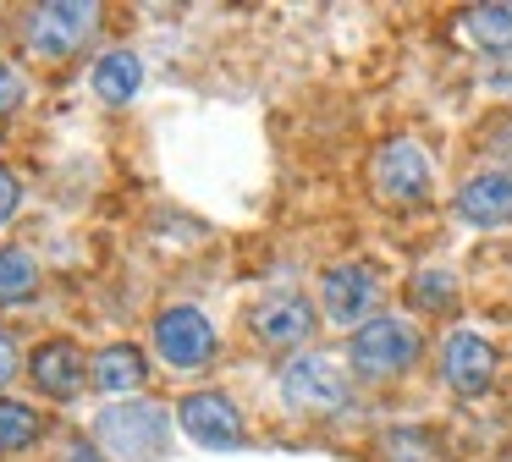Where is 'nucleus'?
Instances as JSON below:
<instances>
[{
  "mask_svg": "<svg viewBox=\"0 0 512 462\" xmlns=\"http://www.w3.org/2000/svg\"><path fill=\"white\" fill-rule=\"evenodd\" d=\"M386 462H435L430 435H419V429H391L386 435Z\"/></svg>",
  "mask_w": 512,
  "mask_h": 462,
  "instance_id": "6ab92c4d",
  "label": "nucleus"
},
{
  "mask_svg": "<svg viewBox=\"0 0 512 462\" xmlns=\"http://www.w3.org/2000/svg\"><path fill=\"white\" fill-rule=\"evenodd\" d=\"M457 33H463L474 50L507 55L512 50V6H468L457 17Z\"/></svg>",
  "mask_w": 512,
  "mask_h": 462,
  "instance_id": "4468645a",
  "label": "nucleus"
},
{
  "mask_svg": "<svg viewBox=\"0 0 512 462\" xmlns=\"http://www.w3.org/2000/svg\"><path fill=\"white\" fill-rule=\"evenodd\" d=\"M177 424L188 440H199L204 451H237L243 446V413L226 402L221 391H199L177 407Z\"/></svg>",
  "mask_w": 512,
  "mask_h": 462,
  "instance_id": "0eeeda50",
  "label": "nucleus"
},
{
  "mask_svg": "<svg viewBox=\"0 0 512 462\" xmlns=\"http://www.w3.org/2000/svg\"><path fill=\"white\" fill-rule=\"evenodd\" d=\"M94 22H100V6H39L34 17H28V44H34V55H45V61H61V55H72L89 39Z\"/></svg>",
  "mask_w": 512,
  "mask_h": 462,
  "instance_id": "1a4fd4ad",
  "label": "nucleus"
},
{
  "mask_svg": "<svg viewBox=\"0 0 512 462\" xmlns=\"http://www.w3.org/2000/svg\"><path fill=\"white\" fill-rule=\"evenodd\" d=\"M452 297H457V281L446 270H419L413 275V303L419 308H452Z\"/></svg>",
  "mask_w": 512,
  "mask_h": 462,
  "instance_id": "a211bd4d",
  "label": "nucleus"
},
{
  "mask_svg": "<svg viewBox=\"0 0 512 462\" xmlns=\"http://www.w3.org/2000/svg\"><path fill=\"white\" fill-rule=\"evenodd\" d=\"M89 83H94V94H100L105 105H127V99L144 88V61H138L133 50H111V55L94 61Z\"/></svg>",
  "mask_w": 512,
  "mask_h": 462,
  "instance_id": "ddd939ff",
  "label": "nucleus"
},
{
  "mask_svg": "<svg viewBox=\"0 0 512 462\" xmlns=\"http://www.w3.org/2000/svg\"><path fill=\"white\" fill-rule=\"evenodd\" d=\"M320 303L336 325H353V330L369 325V314H375V303H380V275L358 259L331 264V270L320 275Z\"/></svg>",
  "mask_w": 512,
  "mask_h": 462,
  "instance_id": "39448f33",
  "label": "nucleus"
},
{
  "mask_svg": "<svg viewBox=\"0 0 512 462\" xmlns=\"http://www.w3.org/2000/svg\"><path fill=\"white\" fill-rule=\"evenodd\" d=\"M281 396H287L292 413H342L347 407V374L336 369L325 352H298V358L281 369Z\"/></svg>",
  "mask_w": 512,
  "mask_h": 462,
  "instance_id": "f03ea898",
  "label": "nucleus"
},
{
  "mask_svg": "<svg viewBox=\"0 0 512 462\" xmlns=\"http://www.w3.org/2000/svg\"><path fill=\"white\" fill-rule=\"evenodd\" d=\"M17 105H23V77H17L12 66L0 61V116H12Z\"/></svg>",
  "mask_w": 512,
  "mask_h": 462,
  "instance_id": "aec40b11",
  "label": "nucleus"
},
{
  "mask_svg": "<svg viewBox=\"0 0 512 462\" xmlns=\"http://www.w3.org/2000/svg\"><path fill=\"white\" fill-rule=\"evenodd\" d=\"M171 424L155 402H122L100 413V446H111L122 462H149L160 446H166Z\"/></svg>",
  "mask_w": 512,
  "mask_h": 462,
  "instance_id": "7ed1b4c3",
  "label": "nucleus"
},
{
  "mask_svg": "<svg viewBox=\"0 0 512 462\" xmlns=\"http://www.w3.org/2000/svg\"><path fill=\"white\" fill-rule=\"evenodd\" d=\"M155 352L171 369H204L215 358V325L193 303H177L155 319Z\"/></svg>",
  "mask_w": 512,
  "mask_h": 462,
  "instance_id": "20e7f679",
  "label": "nucleus"
},
{
  "mask_svg": "<svg viewBox=\"0 0 512 462\" xmlns=\"http://www.w3.org/2000/svg\"><path fill=\"white\" fill-rule=\"evenodd\" d=\"M457 215L479 231H496L512 220V171H485L474 182H463L457 193Z\"/></svg>",
  "mask_w": 512,
  "mask_h": 462,
  "instance_id": "f8f14e48",
  "label": "nucleus"
},
{
  "mask_svg": "<svg viewBox=\"0 0 512 462\" xmlns=\"http://www.w3.org/2000/svg\"><path fill=\"white\" fill-rule=\"evenodd\" d=\"M441 374L457 396L490 391V380H496V347H490L479 330H452L446 347H441Z\"/></svg>",
  "mask_w": 512,
  "mask_h": 462,
  "instance_id": "9d476101",
  "label": "nucleus"
},
{
  "mask_svg": "<svg viewBox=\"0 0 512 462\" xmlns=\"http://www.w3.org/2000/svg\"><path fill=\"white\" fill-rule=\"evenodd\" d=\"M12 369H17V347H12V336L0 330V385L12 380Z\"/></svg>",
  "mask_w": 512,
  "mask_h": 462,
  "instance_id": "4be33fe9",
  "label": "nucleus"
},
{
  "mask_svg": "<svg viewBox=\"0 0 512 462\" xmlns=\"http://www.w3.org/2000/svg\"><path fill=\"white\" fill-rule=\"evenodd\" d=\"M89 374H94L100 391H138V385H144V352L138 347H105V352H94Z\"/></svg>",
  "mask_w": 512,
  "mask_h": 462,
  "instance_id": "2eb2a0df",
  "label": "nucleus"
},
{
  "mask_svg": "<svg viewBox=\"0 0 512 462\" xmlns=\"http://www.w3.org/2000/svg\"><path fill=\"white\" fill-rule=\"evenodd\" d=\"M17 204H23V187H17L12 171H0V226L17 215Z\"/></svg>",
  "mask_w": 512,
  "mask_h": 462,
  "instance_id": "412c9836",
  "label": "nucleus"
},
{
  "mask_svg": "<svg viewBox=\"0 0 512 462\" xmlns=\"http://www.w3.org/2000/svg\"><path fill=\"white\" fill-rule=\"evenodd\" d=\"M67 462H100V457H94L89 446H72V457H67Z\"/></svg>",
  "mask_w": 512,
  "mask_h": 462,
  "instance_id": "5701e85b",
  "label": "nucleus"
},
{
  "mask_svg": "<svg viewBox=\"0 0 512 462\" xmlns=\"http://www.w3.org/2000/svg\"><path fill=\"white\" fill-rule=\"evenodd\" d=\"M28 374H34V385L45 396L72 402V396L83 391V380H89V363H83V352L72 347V341H45V347L28 358Z\"/></svg>",
  "mask_w": 512,
  "mask_h": 462,
  "instance_id": "9b49d317",
  "label": "nucleus"
},
{
  "mask_svg": "<svg viewBox=\"0 0 512 462\" xmlns=\"http://www.w3.org/2000/svg\"><path fill=\"white\" fill-rule=\"evenodd\" d=\"M39 286V264L23 248H0V303H23Z\"/></svg>",
  "mask_w": 512,
  "mask_h": 462,
  "instance_id": "dca6fc26",
  "label": "nucleus"
},
{
  "mask_svg": "<svg viewBox=\"0 0 512 462\" xmlns=\"http://www.w3.org/2000/svg\"><path fill=\"white\" fill-rule=\"evenodd\" d=\"M375 193L386 204H419L430 193V160H424V149L413 138H391L375 154Z\"/></svg>",
  "mask_w": 512,
  "mask_h": 462,
  "instance_id": "423d86ee",
  "label": "nucleus"
},
{
  "mask_svg": "<svg viewBox=\"0 0 512 462\" xmlns=\"http://www.w3.org/2000/svg\"><path fill=\"white\" fill-rule=\"evenodd\" d=\"M347 358H353V369L364 374V380H391V374L413 369V358H419V330L397 314H380V319H369V325L353 330Z\"/></svg>",
  "mask_w": 512,
  "mask_h": 462,
  "instance_id": "f257e3e1",
  "label": "nucleus"
},
{
  "mask_svg": "<svg viewBox=\"0 0 512 462\" xmlns=\"http://www.w3.org/2000/svg\"><path fill=\"white\" fill-rule=\"evenodd\" d=\"M254 336H259V347H270V352L303 347V341L314 336V303L303 292H270L265 303L254 308Z\"/></svg>",
  "mask_w": 512,
  "mask_h": 462,
  "instance_id": "6e6552de",
  "label": "nucleus"
},
{
  "mask_svg": "<svg viewBox=\"0 0 512 462\" xmlns=\"http://www.w3.org/2000/svg\"><path fill=\"white\" fill-rule=\"evenodd\" d=\"M39 429H45V418H39L34 407H28V402H6V396H0V451L34 446Z\"/></svg>",
  "mask_w": 512,
  "mask_h": 462,
  "instance_id": "f3484780",
  "label": "nucleus"
}]
</instances>
